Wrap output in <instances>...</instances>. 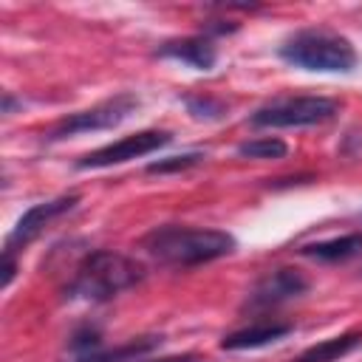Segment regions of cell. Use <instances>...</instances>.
Wrapping results in <instances>:
<instances>
[{
    "instance_id": "cell-10",
    "label": "cell",
    "mask_w": 362,
    "mask_h": 362,
    "mask_svg": "<svg viewBox=\"0 0 362 362\" xmlns=\"http://www.w3.org/2000/svg\"><path fill=\"white\" fill-rule=\"evenodd\" d=\"M288 325H252L243 331H235L229 337H223L221 348L223 351H246V348H263L269 342H277L288 334Z\"/></svg>"
},
{
    "instance_id": "cell-5",
    "label": "cell",
    "mask_w": 362,
    "mask_h": 362,
    "mask_svg": "<svg viewBox=\"0 0 362 362\" xmlns=\"http://www.w3.org/2000/svg\"><path fill=\"white\" fill-rule=\"evenodd\" d=\"M139 107V99L133 93H119L107 102H99L88 110H79L68 119H62L51 133L48 139H65V136H74V133H88V130H110L116 124H122L133 110Z\"/></svg>"
},
{
    "instance_id": "cell-12",
    "label": "cell",
    "mask_w": 362,
    "mask_h": 362,
    "mask_svg": "<svg viewBox=\"0 0 362 362\" xmlns=\"http://www.w3.org/2000/svg\"><path fill=\"white\" fill-rule=\"evenodd\" d=\"M362 345V334H342V337H331V339H322L311 348H305L297 362H337L339 356L351 354L354 348Z\"/></svg>"
},
{
    "instance_id": "cell-14",
    "label": "cell",
    "mask_w": 362,
    "mask_h": 362,
    "mask_svg": "<svg viewBox=\"0 0 362 362\" xmlns=\"http://www.w3.org/2000/svg\"><path fill=\"white\" fill-rule=\"evenodd\" d=\"M238 153L246 158H283L288 153V147L280 139H252V141H243L238 147Z\"/></svg>"
},
{
    "instance_id": "cell-16",
    "label": "cell",
    "mask_w": 362,
    "mask_h": 362,
    "mask_svg": "<svg viewBox=\"0 0 362 362\" xmlns=\"http://www.w3.org/2000/svg\"><path fill=\"white\" fill-rule=\"evenodd\" d=\"M187 107H189V113L195 119H221L223 116V105L209 99V96H189Z\"/></svg>"
},
{
    "instance_id": "cell-8",
    "label": "cell",
    "mask_w": 362,
    "mask_h": 362,
    "mask_svg": "<svg viewBox=\"0 0 362 362\" xmlns=\"http://www.w3.org/2000/svg\"><path fill=\"white\" fill-rule=\"evenodd\" d=\"M305 288H308V280L297 269H277L255 286V291L249 294V305L252 308L280 305L286 300H294V297L305 294Z\"/></svg>"
},
{
    "instance_id": "cell-3",
    "label": "cell",
    "mask_w": 362,
    "mask_h": 362,
    "mask_svg": "<svg viewBox=\"0 0 362 362\" xmlns=\"http://www.w3.org/2000/svg\"><path fill=\"white\" fill-rule=\"evenodd\" d=\"M280 57L297 68L305 71H339L348 74L356 65V51L354 45L325 28H305L297 31L294 37H288L280 45Z\"/></svg>"
},
{
    "instance_id": "cell-7",
    "label": "cell",
    "mask_w": 362,
    "mask_h": 362,
    "mask_svg": "<svg viewBox=\"0 0 362 362\" xmlns=\"http://www.w3.org/2000/svg\"><path fill=\"white\" fill-rule=\"evenodd\" d=\"M76 201H79L76 195H62V198H54V201H45V204H34L31 209H25V212L20 215V221L14 223V229H11V235H8V240H6V249L11 252L14 246H28V243L42 232V226H45L51 218H57V215L74 209Z\"/></svg>"
},
{
    "instance_id": "cell-11",
    "label": "cell",
    "mask_w": 362,
    "mask_h": 362,
    "mask_svg": "<svg viewBox=\"0 0 362 362\" xmlns=\"http://www.w3.org/2000/svg\"><path fill=\"white\" fill-rule=\"evenodd\" d=\"M305 257H314V260H322V263H337V260H348L354 255L362 252V235L354 232V235H342V238H334V240H322V243H308L300 249Z\"/></svg>"
},
{
    "instance_id": "cell-2",
    "label": "cell",
    "mask_w": 362,
    "mask_h": 362,
    "mask_svg": "<svg viewBox=\"0 0 362 362\" xmlns=\"http://www.w3.org/2000/svg\"><path fill=\"white\" fill-rule=\"evenodd\" d=\"M141 277H144V266L136 263L133 257L119 255V252H90L79 263L76 277L68 286V297L102 303V300H110L113 294L136 286Z\"/></svg>"
},
{
    "instance_id": "cell-1",
    "label": "cell",
    "mask_w": 362,
    "mask_h": 362,
    "mask_svg": "<svg viewBox=\"0 0 362 362\" xmlns=\"http://www.w3.org/2000/svg\"><path fill=\"white\" fill-rule=\"evenodd\" d=\"M144 249L167 266H198L235 252V238L221 229L161 226L144 238Z\"/></svg>"
},
{
    "instance_id": "cell-6",
    "label": "cell",
    "mask_w": 362,
    "mask_h": 362,
    "mask_svg": "<svg viewBox=\"0 0 362 362\" xmlns=\"http://www.w3.org/2000/svg\"><path fill=\"white\" fill-rule=\"evenodd\" d=\"M170 141V133H161V130H141L136 136H127L122 141H113L107 147H99L93 153H88L85 158H79V167L88 170V167H110V164H122V161H130V158H139V156H150L153 150L164 147Z\"/></svg>"
},
{
    "instance_id": "cell-15",
    "label": "cell",
    "mask_w": 362,
    "mask_h": 362,
    "mask_svg": "<svg viewBox=\"0 0 362 362\" xmlns=\"http://www.w3.org/2000/svg\"><path fill=\"white\" fill-rule=\"evenodd\" d=\"M204 156L201 153H181V156H170V158H158L153 164H147V173H178L187 167H195Z\"/></svg>"
},
{
    "instance_id": "cell-4",
    "label": "cell",
    "mask_w": 362,
    "mask_h": 362,
    "mask_svg": "<svg viewBox=\"0 0 362 362\" xmlns=\"http://www.w3.org/2000/svg\"><path fill=\"white\" fill-rule=\"evenodd\" d=\"M337 113V102L325 96H294V99H280L257 113H252L255 127H308L328 122Z\"/></svg>"
},
{
    "instance_id": "cell-9",
    "label": "cell",
    "mask_w": 362,
    "mask_h": 362,
    "mask_svg": "<svg viewBox=\"0 0 362 362\" xmlns=\"http://www.w3.org/2000/svg\"><path fill=\"white\" fill-rule=\"evenodd\" d=\"M158 57H170V59H181V62H189L192 68L198 71H209L218 59L215 54V45L204 37H189V40H173V42H164L158 48Z\"/></svg>"
},
{
    "instance_id": "cell-17",
    "label": "cell",
    "mask_w": 362,
    "mask_h": 362,
    "mask_svg": "<svg viewBox=\"0 0 362 362\" xmlns=\"http://www.w3.org/2000/svg\"><path fill=\"white\" fill-rule=\"evenodd\" d=\"M14 272H17V266H14V257H11V252L6 249V255H3V277H0V286H3V288H8V283H11Z\"/></svg>"
},
{
    "instance_id": "cell-13",
    "label": "cell",
    "mask_w": 362,
    "mask_h": 362,
    "mask_svg": "<svg viewBox=\"0 0 362 362\" xmlns=\"http://www.w3.org/2000/svg\"><path fill=\"white\" fill-rule=\"evenodd\" d=\"M158 342H161V337H141L139 342H130V345H124V348H119V351H99V354L85 356V359H79V362H119V359H136L139 354L153 351Z\"/></svg>"
},
{
    "instance_id": "cell-18",
    "label": "cell",
    "mask_w": 362,
    "mask_h": 362,
    "mask_svg": "<svg viewBox=\"0 0 362 362\" xmlns=\"http://www.w3.org/2000/svg\"><path fill=\"white\" fill-rule=\"evenodd\" d=\"M156 362H198L195 354H184V356H164V359H156Z\"/></svg>"
}]
</instances>
